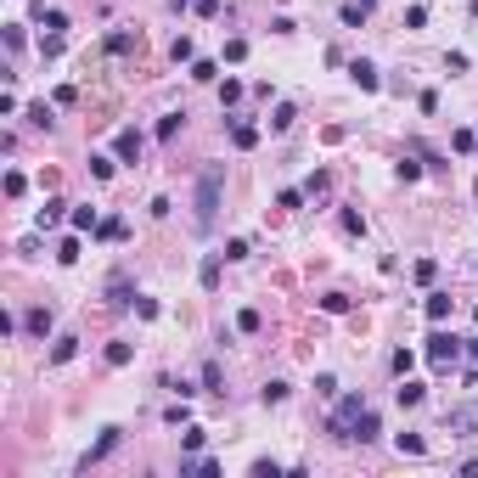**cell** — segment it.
Masks as SVG:
<instances>
[{"mask_svg": "<svg viewBox=\"0 0 478 478\" xmlns=\"http://www.w3.org/2000/svg\"><path fill=\"white\" fill-rule=\"evenodd\" d=\"M220 191H226V163H209V169L197 174V197H191V220H197V231L214 226V214H220Z\"/></svg>", "mask_w": 478, "mask_h": 478, "instance_id": "1", "label": "cell"}, {"mask_svg": "<svg viewBox=\"0 0 478 478\" xmlns=\"http://www.w3.org/2000/svg\"><path fill=\"white\" fill-rule=\"evenodd\" d=\"M360 411H366V399H360V394L338 399V411H332V422H326V428H332L338 439H355V422H360Z\"/></svg>", "mask_w": 478, "mask_h": 478, "instance_id": "2", "label": "cell"}, {"mask_svg": "<svg viewBox=\"0 0 478 478\" xmlns=\"http://www.w3.org/2000/svg\"><path fill=\"white\" fill-rule=\"evenodd\" d=\"M456 355H462V338H456V332H433V338H428V360H433V366H450Z\"/></svg>", "mask_w": 478, "mask_h": 478, "instance_id": "3", "label": "cell"}, {"mask_svg": "<svg viewBox=\"0 0 478 478\" xmlns=\"http://www.w3.org/2000/svg\"><path fill=\"white\" fill-rule=\"evenodd\" d=\"M113 152H118V163H141V135H135V130H118Z\"/></svg>", "mask_w": 478, "mask_h": 478, "instance_id": "4", "label": "cell"}, {"mask_svg": "<svg viewBox=\"0 0 478 478\" xmlns=\"http://www.w3.org/2000/svg\"><path fill=\"white\" fill-rule=\"evenodd\" d=\"M118 433H124V428H101V439H96L90 450H84V462H79V467H90V462H101V456H107V450L118 445Z\"/></svg>", "mask_w": 478, "mask_h": 478, "instance_id": "5", "label": "cell"}, {"mask_svg": "<svg viewBox=\"0 0 478 478\" xmlns=\"http://www.w3.org/2000/svg\"><path fill=\"white\" fill-rule=\"evenodd\" d=\"M349 79L360 84V90H377V84H383V79H377V68H372L366 57H355V62H349Z\"/></svg>", "mask_w": 478, "mask_h": 478, "instance_id": "6", "label": "cell"}, {"mask_svg": "<svg viewBox=\"0 0 478 478\" xmlns=\"http://www.w3.org/2000/svg\"><path fill=\"white\" fill-rule=\"evenodd\" d=\"M428 321H450V293H428Z\"/></svg>", "mask_w": 478, "mask_h": 478, "instance_id": "7", "label": "cell"}, {"mask_svg": "<svg viewBox=\"0 0 478 478\" xmlns=\"http://www.w3.org/2000/svg\"><path fill=\"white\" fill-rule=\"evenodd\" d=\"M355 439H360V445H372V439H377V411H360V422H355Z\"/></svg>", "mask_w": 478, "mask_h": 478, "instance_id": "8", "label": "cell"}, {"mask_svg": "<svg viewBox=\"0 0 478 478\" xmlns=\"http://www.w3.org/2000/svg\"><path fill=\"white\" fill-rule=\"evenodd\" d=\"M23 326H28L34 338H45V332H51V310H28V316H23Z\"/></svg>", "mask_w": 478, "mask_h": 478, "instance_id": "9", "label": "cell"}, {"mask_svg": "<svg viewBox=\"0 0 478 478\" xmlns=\"http://www.w3.org/2000/svg\"><path fill=\"white\" fill-rule=\"evenodd\" d=\"M422 394H428L422 383H399V389H394V399L405 405V411H411V405H422Z\"/></svg>", "mask_w": 478, "mask_h": 478, "instance_id": "10", "label": "cell"}, {"mask_svg": "<svg viewBox=\"0 0 478 478\" xmlns=\"http://www.w3.org/2000/svg\"><path fill=\"white\" fill-rule=\"evenodd\" d=\"M135 51V34H107V57H130Z\"/></svg>", "mask_w": 478, "mask_h": 478, "instance_id": "11", "label": "cell"}, {"mask_svg": "<svg viewBox=\"0 0 478 478\" xmlns=\"http://www.w3.org/2000/svg\"><path fill=\"white\" fill-rule=\"evenodd\" d=\"M62 209H68V203H62V197H51V203H45V209H40V231H51V226H57V220H62Z\"/></svg>", "mask_w": 478, "mask_h": 478, "instance_id": "12", "label": "cell"}, {"mask_svg": "<svg viewBox=\"0 0 478 478\" xmlns=\"http://www.w3.org/2000/svg\"><path fill=\"white\" fill-rule=\"evenodd\" d=\"M197 282H203V287H220V253H209V259H203V270H197Z\"/></svg>", "mask_w": 478, "mask_h": 478, "instance_id": "13", "label": "cell"}, {"mask_svg": "<svg viewBox=\"0 0 478 478\" xmlns=\"http://www.w3.org/2000/svg\"><path fill=\"white\" fill-rule=\"evenodd\" d=\"M394 445H399V456H422V450H428V439H422V433H399Z\"/></svg>", "mask_w": 478, "mask_h": 478, "instance_id": "14", "label": "cell"}, {"mask_svg": "<svg viewBox=\"0 0 478 478\" xmlns=\"http://www.w3.org/2000/svg\"><path fill=\"white\" fill-rule=\"evenodd\" d=\"M231 141L248 152V147H259V130H253V124H231Z\"/></svg>", "mask_w": 478, "mask_h": 478, "instance_id": "15", "label": "cell"}, {"mask_svg": "<svg viewBox=\"0 0 478 478\" xmlns=\"http://www.w3.org/2000/svg\"><path fill=\"white\" fill-rule=\"evenodd\" d=\"M28 124H34V130H51L57 118H51V107H45V101H34V107H28Z\"/></svg>", "mask_w": 478, "mask_h": 478, "instance_id": "16", "label": "cell"}, {"mask_svg": "<svg viewBox=\"0 0 478 478\" xmlns=\"http://www.w3.org/2000/svg\"><path fill=\"white\" fill-rule=\"evenodd\" d=\"M338 226H343V231H349V237H366V220H360V214H355V209H343V214H338Z\"/></svg>", "mask_w": 478, "mask_h": 478, "instance_id": "17", "label": "cell"}, {"mask_svg": "<svg viewBox=\"0 0 478 478\" xmlns=\"http://www.w3.org/2000/svg\"><path fill=\"white\" fill-rule=\"evenodd\" d=\"M411 276H416V282H422V287H428V282H433V276H439V259H416V265H411Z\"/></svg>", "mask_w": 478, "mask_h": 478, "instance_id": "18", "label": "cell"}, {"mask_svg": "<svg viewBox=\"0 0 478 478\" xmlns=\"http://www.w3.org/2000/svg\"><path fill=\"white\" fill-rule=\"evenodd\" d=\"M68 220H74V231H96V226H101V220H96V209H74Z\"/></svg>", "mask_w": 478, "mask_h": 478, "instance_id": "19", "label": "cell"}, {"mask_svg": "<svg viewBox=\"0 0 478 478\" xmlns=\"http://www.w3.org/2000/svg\"><path fill=\"white\" fill-rule=\"evenodd\" d=\"M40 23H45L51 34H62V28H68V11H45V6H40Z\"/></svg>", "mask_w": 478, "mask_h": 478, "instance_id": "20", "label": "cell"}, {"mask_svg": "<svg viewBox=\"0 0 478 478\" xmlns=\"http://www.w3.org/2000/svg\"><path fill=\"white\" fill-rule=\"evenodd\" d=\"M74 349H79V338H57V349H51V360L62 366V360H74Z\"/></svg>", "mask_w": 478, "mask_h": 478, "instance_id": "21", "label": "cell"}, {"mask_svg": "<svg viewBox=\"0 0 478 478\" xmlns=\"http://www.w3.org/2000/svg\"><path fill=\"white\" fill-rule=\"evenodd\" d=\"M130 355H135L130 343H107V366H130Z\"/></svg>", "mask_w": 478, "mask_h": 478, "instance_id": "22", "label": "cell"}, {"mask_svg": "<svg viewBox=\"0 0 478 478\" xmlns=\"http://www.w3.org/2000/svg\"><path fill=\"white\" fill-rule=\"evenodd\" d=\"M180 124H186V118H180V113H169V118L158 124V141H174V135H180Z\"/></svg>", "mask_w": 478, "mask_h": 478, "instance_id": "23", "label": "cell"}, {"mask_svg": "<svg viewBox=\"0 0 478 478\" xmlns=\"http://www.w3.org/2000/svg\"><path fill=\"white\" fill-rule=\"evenodd\" d=\"M259 326H265V316H259V310H242V316H237V332H259Z\"/></svg>", "mask_w": 478, "mask_h": 478, "instance_id": "24", "label": "cell"}, {"mask_svg": "<svg viewBox=\"0 0 478 478\" xmlns=\"http://www.w3.org/2000/svg\"><path fill=\"white\" fill-rule=\"evenodd\" d=\"M321 310H326V316H343V310H349V299H343V293H326V299H321Z\"/></svg>", "mask_w": 478, "mask_h": 478, "instance_id": "25", "label": "cell"}, {"mask_svg": "<svg viewBox=\"0 0 478 478\" xmlns=\"http://www.w3.org/2000/svg\"><path fill=\"white\" fill-rule=\"evenodd\" d=\"M96 237H101V242H113V237H124V220H101V226H96Z\"/></svg>", "mask_w": 478, "mask_h": 478, "instance_id": "26", "label": "cell"}, {"mask_svg": "<svg viewBox=\"0 0 478 478\" xmlns=\"http://www.w3.org/2000/svg\"><path fill=\"white\" fill-rule=\"evenodd\" d=\"M338 17H343V23H349V28H360V23H366V6H343V11H338Z\"/></svg>", "mask_w": 478, "mask_h": 478, "instance_id": "27", "label": "cell"}, {"mask_svg": "<svg viewBox=\"0 0 478 478\" xmlns=\"http://www.w3.org/2000/svg\"><path fill=\"white\" fill-rule=\"evenodd\" d=\"M293 118H299V113H293V107H287V101H282V107H276V118H270V130H287V124H293Z\"/></svg>", "mask_w": 478, "mask_h": 478, "instance_id": "28", "label": "cell"}, {"mask_svg": "<svg viewBox=\"0 0 478 478\" xmlns=\"http://www.w3.org/2000/svg\"><path fill=\"white\" fill-rule=\"evenodd\" d=\"M203 389H214V394H226V389H220V366H214V360L203 366Z\"/></svg>", "mask_w": 478, "mask_h": 478, "instance_id": "29", "label": "cell"}, {"mask_svg": "<svg viewBox=\"0 0 478 478\" xmlns=\"http://www.w3.org/2000/svg\"><path fill=\"white\" fill-rule=\"evenodd\" d=\"M57 259H62V265H74V259H79V237L62 242V248H57Z\"/></svg>", "mask_w": 478, "mask_h": 478, "instance_id": "30", "label": "cell"}, {"mask_svg": "<svg viewBox=\"0 0 478 478\" xmlns=\"http://www.w3.org/2000/svg\"><path fill=\"white\" fill-rule=\"evenodd\" d=\"M248 57V40H226V62H242Z\"/></svg>", "mask_w": 478, "mask_h": 478, "instance_id": "31", "label": "cell"}, {"mask_svg": "<svg viewBox=\"0 0 478 478\" xmlns=\"http://www.w3.org/2000/svg\"><path fill=\"white\" fill-rule=\"evenodd\" d=\"M90 174L96 180H113V158H90Z\"/></svg>", "mask_w": 478, "mask_h": 478, "instance_id": "32", "label": "cell"}, {"mask_svg": "<svg viewBox=\"0 0 478 478\" xmlns=\"http://www.w3.org/2000/svg\"><path fill=\"white\" fill-rule=\"evenodd\" d=\"M287 399V383H265V405H282Z\"/></svg>", "mask_w": 478, "mask_h": 478, "instance_id": "33", "label": "cell"}, {"mask_svg": "<svg viewBox=\"0 0 478 478\" xmlns=\"http://www.w3.org/2000/svg\"><path fill=\"white\" fill-rule=\"evenodd\" d=\"M220 101H226V107H231V101H242V84L226 79V84H220Z\"/></svg>", "mask_w": 478, "mask_h": 478, "instance_id": "34", "label": "cell"}, {"mask_svg": "<svg viewBox=\"0 0 478 478\" xmlns=\"http://www.w3.org/2000/svg\"><path fill=\"white\" fill-rule=\"evenodd\" d=\"M316 394L332 399V394H338V377H326V372H321V377H316Z\"/></svg>", "mask_w": 478, "mask_h": 478, "instance_id": "35", "label": "cell"}, {"mask_svg": "<svg viewBox=\"0 0 478 478\" xmlns=\"http://www.w3.org/2000/svg\"><path fill=\"white\" fill-rule=\"evenodd\" d=\"M197 17H220V0H197Z\"/></svg>", "mask_w": 478, "mask_h": 478, "instance_id": "36", "label": "cell"}, {"mask_svg": "<svg viewBox=\"0 0 478 478\" xmlns=\"http://www.w3.org/2000/svg\"><path fill=\"white\" fill-rule=\"evenodd\" d=\"M169 6H174V11H186V6H197V0H169Z\"/></svg>", "mask_w": 478, "mask_h": 478, "instance_id": "37", "label": "cell"}, {"mask_svg": "<svg viewBox=\"0 0 478 478\" xmlns=\"http://www.w3.org/2000/svg\"><path fill=\"white\" fill-rule=\"evenodd\" d=\"M360 6H366V11H372V6H377V0H360Z\"/></svg>", "mask_w": 478, "mask_h": 478, "instance_id": "38", "label": "cell"}, {"mask_svg": "<svg viewBox=\"0 0 478 478\" xmlns=\"http://www.w3.org/2000/svg\"><path fill=\"white\" fill-rule=\"evenodd\" d=\"M473 360H478V343H473Z\"/></svg>", "mask_w": 478, "mask_h": 478, "instance_id": "39", "label": "cell"}, {"mask_svg": "<svg viewBox=\"0 0 478 478\" xmlns=\"http://www.w3.org/2000/svg\"><path fill=\"white\" fill-rule=\"evenodd\" d=\"M473 321H478V310H473Z\"/></svg>", "mask_w": 478, "mask_h": 478, "instance_id": "40", "label": "cell"}]
</instances>
